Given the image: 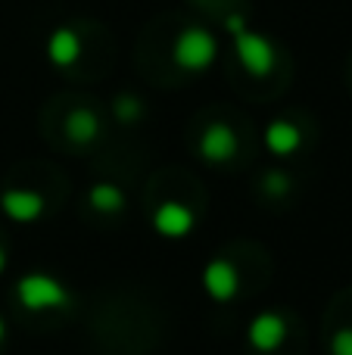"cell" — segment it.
Instances as JSON below:
<instances>
[{
    "label": "cell",
    "mask_w": 352,
    "mask_h": 355,
    "mask_svg": "<svg viewBox=\"0 0 352 355\" xmlns=\"http://www.w3.org/2000/svg\"><path fill=\"white\" fill-rule=\"evenodd\" d=\"M218 56V41L209 28H184L172 44V60L184 72H206Z\"/></svg>",
    "instance_id": "1"
},
{
    "label": "cell",
    "mask_w": 352,
    "mask_h": 355,
    "mask_svg": "<svg viewBox=\"0 0 352 355\" xmlns=\"http://www.w3.org/2000/svg\"><path fill=\"white\" fill-rule=\"evenodd\" d=\"M16 300L28 312H50V309H62L69 302V290L60 277L35 271V275L19 277L16 284Z\"/></svg>",
    "instance_id": "2"
},
{
    "label": "cell",
    "mask_w": 352,
    "mask_h": 355,
    "mask_svg": "<svg viewBox=\"0 0 352 355\" xmlns=\"http://www.w3.org/2000/svg\"><path fill=\"white\" fill-rule=\"evenodd\" d=\"M234 53L237 60H240V66L247 69L249 75H256V78H265V75H272L274 69V47L268 37H262L259 31H237L234 35Z\"/></svg>",
    "instance_id": "3"
},
{
    "label": "cell",
    "mask_w": 352,
    "mask_h": 355,
    "mask_svg": "<svg viewBox=\"0 0 352 355\" xmlns=\"http://www.w3.org/2000/svg\"><path fill=\"white\" fill-rule=\"evenodd\" d=\"M197 225V215L187 202H178V200H166L156 206L153 212V227L168 240H178V237H187Z\"/></svg>",
    "instance_id": "4"
},
{
    "label": "cell",
    "mask_w": 352,
    "mask_h": 355,
    "mask_svg": "<svg viewBox=\"0 0 352 355\" xmlns=\"http://www.w3.org/2000/svg\"><path fill=\"white\" fill-rule=\"evenodd\" d=\"M203 290L215 302H231L240 293V275L228 259H212L203 268Z\"/></svg>",
    "instance_id": "5"
},
{
    "label": "cell",
    "mask_w": 352,
    "mask_h": 355,
    "mask_svg": "<svg viewBox=\"0 0 352 355\" xmlns=\"http://www.w3.org/2000/svg\"><path fill=\"white\" fill-rule=\"evenodd\" d=\"M247 340L253 349L259 352H274L287 340V321L278 312H259L247 324Z\"/></svg>",
    "instance_id": "6"
},
{
    "label": "cell",
    "mask_w": 352,
    "mask_h": 355,
    "mask_svg": "<svg viewBox=\"0 0 352 355\" xmlns=\"http://www.w3.org/2000/svg\"><path fill=\"white\" fill-rule=\"evenodd\" d=\"M234 153H237L234 128L225 122H212L209 128L203 131V137H200V156H203L206 162H212V166H222V162L234 159Z\"/></svg>",
    "instance_id": "7"
},
{
    "label": "cell",
    "mask_w": 352,
    "mask_h": 355,
    "mask_svg": "<svg viewBox=\"0 0 352 355\" xmlns=\"http://www.w3.org/2000/svg\"><path fill=\"white\" fill-rule=\"evenodd\" d=\"M0 209H3L6 218L25 225V221L41 218L47 202H44V196L37 193V190H3V193H0Z\"/></svg>",
    "instance_id": "8"
},
{
    "label": "cell",
    "mask_w": 352,
    "mask_h": 355,
    "mask_svg": "<svg viewBox=\"0 0 352 355\" xmlns=\"http://www.w3.org/2000/svg\"><path fill=\"white\" fill-rule=\"evenodd\" d=\"M81 56V37L75 35L72 28H56L53 35L47 37V60L60 69L75 66Z\"/></svg>",
    "instance_id": "9"
},
{
    "label": "cell",
    "mask_w": 352,
    "mask_h": 355,
    "mask_svg": "<svg viewBox=\"0 0 352 355\" xmlns=\"http://www.w3.org/2000/svg\"><path fill=\"white\" fill-rule=\"evenodd\" d=\"M299 144H303V135H299V128L293 122H287V119H274V122L265 128V147H268V153H274V156H293L299 150Z\"/></svg>",
    "instance_id": "10"
},
{
    "label": "cell",
    "mask_w": 352,
    "mask_h": 355,
    "mask_svg": "<svg viewBox=\"0 0 352 355\" xmlns=\"http://www.w3.org/2000/svg\"><path fill=\"white\" fill-rule=\"evenodd\" d=\"M66 135H69V141H75V144H91V141H97V135H100V119H97V112L94 110H72L66 116Z\"/></svg>",
    "instance_id": "11"
},
{
    "label": "cell",
    "mask_w": 352,
    "mask_h": 355,
    "mask_svg": "<svg viewBox=\"0 0 352 355\" xmlns=\"http://www.w3.org/2000/svg\"><path fill=\"white\" fill-rule=\"evenodd\" d=\"M87 202H91V209H97V212L112 215V212H118V209H122L125 193H122V187H118V184L103 181V184H94V187H91Z\"/></svg>",
    "instance_id": "12"
},
{
    "label": "cell",
    "mask_w": 352,
    "mask_h": 355,
    "mask_svg": "<svg viewBox=\"0 0 352 355\" xmlns=\"http://www.w3.org/2000/svg\"><path fill=\"white\" fill-rule=\"evenodd\" d=\"M112 110H116V119L122 125H134L137 119L143 116V103L134 97V94H122V97H116V106H112Z\"/></svg>",
    "instance_id": "13"
},
{
    "label": "cell",
    "mask_w": 352,
    "mask_h": 355,
    "mask_svg": "<svg viewBox=\"0 0 352 355\" xmlns=\"http://www.w3.org/2000/svg\"><path fill=\"white\" fill-rule=\"evenodd\" d=\"M262 190H265L268 196H284L290 193V178H287V172H268L265 178H262Z\"/></svg>",
    "instance_id": "14"
},
{
    "label": "cell",
    "mask_w": 352,
    "mask_h": 355,
    "mask_svg": "<svg viewBox=\"0 0 352 355\" xmlns=\"http://www.w3.org/2000/svg\"><path fill=\"white\" fill-rule=\"evenodd\" d=\"M331 355H352V327H340L331 337Z\"/></svg>",
    "instance_id": "15"
},
{
    "label": "cell",
    "mask_w": 352,
    "mask_h": 355,
    "mask_svg": "<svg viewBox=\"0 0 352 355\" xmlns=\"http://www.w3.org/2000/svg\"><path fill=\"white\" fill-rule=\"evenodd\" d=\"M225 28H228L231 35H237V31H243V28H247V22H243V16H240V12H231V16L225 19Z\"/></svg>",
    "instance_id": "16"
},
{
    "label": "cell",
    "mask_w": 352,
    "mask_h": 355,
    "mask_svg": "<svg viewBox=\"0 0 352 355\" xmlns=\"http://www.w3.org/2000/svg\"><path fill=\"white\" fill-rule=\"evenodd\" d=\"M3 268H6V250L0 246V275H3Z\"/></svg>",
    "instance_id": "17"
},
{
    "label": "cell",
    "mask_w": 352,
    "mask_h": 355,
    "mask_svg": "<svg viewBox=\"0 0 352 355\" xmlns=\"http://www.w3.org/2000/svg\"><path fill=\"white\" fill-rule=\"evenodd\" d=\"M0 340H3V321H0Z\"/></svg>",
    "instance_id": "18"
}]
</instances>
